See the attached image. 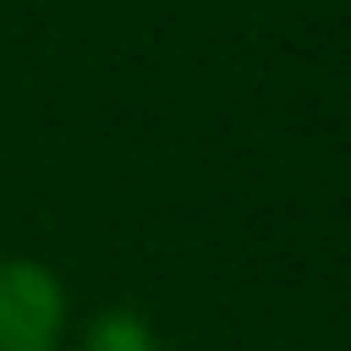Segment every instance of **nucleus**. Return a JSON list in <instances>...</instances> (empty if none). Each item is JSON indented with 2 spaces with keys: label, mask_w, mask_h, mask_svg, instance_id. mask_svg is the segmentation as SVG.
Masks as SVG:
<instances>
[{
  "label": "nucleus",
  "mask_w": 351,
  "mask_h": 351,
  "mask_svg": "<svg viewBox=\"0 0 351 351\" xmlns=\"http://www.w3.org/2000/svg\"><path fill=\"white\" fill-rule=\"evenodd\" d=\"M66 291L33 258H0V351H60Z\"/></svg>",
  "instance_id": "nucleus-1"
},
{
  "label": "nucleus",
  "mask_w": 351,
  "mask_h": 351,
  "mask_svg": "<svg viewBox=\"0 0 351 351\" xmlns=\"http://www.w3.org/2000/svg\"><path fill=\"white\" fill-rule=\"evenodd\" d=\"M154 329L132 313V307H110L88 324V351H148Z\"/></svg>",
  "instance_id": "nucleus-2"
},
{
  "label": "nucleus",
  "mask_w": 351,
  "mask_h": 351,
  "mask_svg": "<svg viewBox=\"0 0 351 351\" xmlns=\"http://www.w3.org/2000/svg\"><path fill=\"white\" fill-rule=\"evenodd\" d=\"M148 351H159V346H148Z\"/></svg>",
  "instance_id": "nucleus-3"
}]
</instances>
